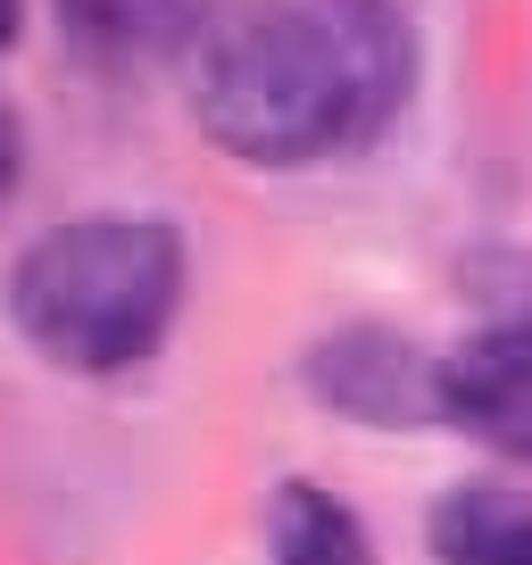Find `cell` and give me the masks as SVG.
Segmentation results:
<instances>
[{"mask_svg": "<svg viewBox=\"0 0 532 565\" xmlns=\"http://www.w3.org/2000/svg\"><path fill=\"white\" fill-rule=\"evenodd\" d=\"M416 84L400 0H233L192 58V108L233 159L317 167L383 134Z\"/></svg>", "mask_w": 532, "mask_h": 565, "instance_id": "6da1fadb", "label": "cell"}, {"mask_svg": "<svg viewBox=\"0 0 532 565\" xmlns=\"http://www.w3.org/2000/svg\"><path fill=\"white\" fill-rule=\"evenodd\" d=\"M183 308V242L167 216L92 209L51 225L9 275V317L51 366L125 374L159 358Z\"/></svg>", "mask_w": 532, "mask_h": 565, "instance_id": "7a4b0ae2", "label": "cell"}, {"mask_svg": "<svg viewBox=\"0 0 532 565\" xmlns=\"http://www.w3.org/2000/svg\"><path fill=\"white\" fill-rule=\"evenodd\" d=\"M308 391L350 424H449L441 416V358H425L408 333L341 324L308 350Z\"/></svg>", "mask_w": 532, "mask_h": 565, "instance_id": "3957f363", "label": "cell"}, {"mask_svg": "<svg viewBox=\"0 0 532 565\" xmlns=\"http://www.w3.org/2000/svg\"><path fill=\"white\" fill-rule=\"evenodd\" d=\"M441 416L499 458L532 466V282L482 324L475 341L441 358Z\"/></svg>", "mask_w": 532, "mask_h": 565, "instance_id": "277c9868", "label": "cell"}, {"mask_svg": "<svg viewBox=\"0 0 532 565\" xmlns=\"http://www.w3.org/2000/svg\"><path fill=\"white\" fill-rule=\"evenodd\" d=\"M75 25V42L117 67H142V58H200L209 34L233 18V0H58Z\"/></svg>", "mask_w": 532, "mask_h": 565, "instance_id": "5b68a950", "label": "cell"}, {"mask_svg": "<svg viewBox=\"0 0 532 565\" xmlns=\"http://www.w3.org/2000/svg\"><path fill=\"white\" fill-rule=\"evenodd\" d=\"M433 557L441 565H532V491L458 482L433 508Z\"/></svg>", "mask_w": 532, "mask_h": 565, "instance_id": "8992f818", "label": "cell"}, {"mask_svg": "<svg viewBox=\"0 0 532 565\" xmlns=\"http://www.w3.org/2000/svg\"><path fill=\"white\" fill-rule=\"evenodd\" d=\"M275 557L266 565H374V541L333 491L317 482H284L275 491V532H266Z\"/></svg>", "mask_w": 532, "mask_h": 565, "instance_id": "52a82bcc", "label": "cell"}, {"mask_svg": "<svg viewBox=\"0 0 532 565\" xmlns=\"http://www.w3.org/2000/svg\"><path fill=\"white\" fill-rule=\"evenodd\" d=\"M18 175H25V125H18V108L0 100V209H9V192H18Z\"/></svg>", "mask_w": 532, "mask_h": 565, "instance_id": "ba28073f", "label": "cell"}, {"mask_svg": "<svg viewBox=\"0 0 532 565\" xmlns=\"http://www.w3.org/2000/svg\"><path fill=\"white\" fill-rule=\"evenodd\" d=\"M18 42V0H0V51Z\"/></svg>", "mask_w": 532, "mask_h": 565, "instance_id": "9c48e42d", "label": "cell"}]
</instances>
